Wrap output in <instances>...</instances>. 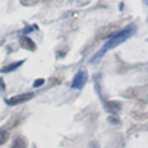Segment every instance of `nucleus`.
<instances>
[{"label":"nucleus","mask_w":148,"mask_h":148,"mask_svg":"<svg viewBox=\"0 0 148 148\" xmlns=\"http://www.w3.org/2000/svg\"><path fill=\"white\" fill-rule=\"evenodd\" d=\"M32 97H34V94H32V92L20 94V95L13 96L12 98L7 99V104H9V105H17V104H21V103H24V102L31 99Z\"/></svg>","instance_id":"nucleus-3"},{"label":"nucleus","mask_w":148,"mask_h":148,"mask_svg":"<svg viewBox=\"0 0 148 148\" xmlns=\"http://www.w3.org/2000/svg\"><path fill=\"white\" fill-rule=\"evenodd\" d=\"M0 86H1V88H2V89L5 88V87H3V83H2V80H1V79H0Z\"/></svg>","instance_id":"nucleus-10"},{"label":"nucleus","mask_w":148,"mask_h":148,"mask_svg":"<svg viewBox=\"0 0 148 148\" xmlns=\"http://www.w3.org/2000/svg\"><path fill=\"white\" fill-rule=\"evenodd\" d=\"M90 148H99V147H98V145H97V143L92 142V143H90Z\"/></svg>","instance_id":"nucleus-9"},{"label":"nucleus","mask_w":148,"mask_h":148,"mask_svg":"<svg viewBox=\"0 0 148 148\" xmlns=\"http://www.w3.org/2000/svg\"><path fill=\"white\" fill-rule=\"evenodd\" d=\"M23 62H24V60H20V61L12 62V64H9V65L2 67V68L0 69V72H1V73H10V72H14V71H15L16 68H18Z\"/></svg>","instance_id":"nucleus-5"},{"label":"nucleus","mask_w":148,"mask_h":148,"mask_svg":"<svg viewBox=\"0 0 148 148\" xmlns=\"http://www.w3.org/2000/svg\"><path fill=\"white\" fill-rule=\"evenodd\" d=\"M12 148H25V142H24V140L21 139V138L16 139V140L13 142Z\"/></svg>","instance_id":"nucleus-7"},{"label":"nucleus","mask_w":148,"mask_h":148,"mask_svg":"<svg viewBox=\"0 0 148 148\" xmlns=\"http://www.w3.org/2000/svg\"><path fill=\"white\" fill-rule=\"evenodd\" d=\"M43 84H44V79H38V80H36V81H35L34 87H35V88H37V87H40V86H43Z\"/></svg>","instance_id":"nucleus-8"},{"label":"nucleus","mask_w":148,"mask_h":148,"mask_svg":"<svg viewBox=\"0 0 148 148\" xmlns=\"http://www.w3.org/2000/svg\"><path fill=\"white\" fill-rule=\"evenodd\" d=\"M20 43H21V45L24 47V49H28V50H31V51H34L35 49H36V44L32 42V39L31 38H29L28 36H22L21 38H20Z\"/></svg>","instance_id":"nucleus-4"},{"label":"nucleus","mask_w":148,"mask_h":148,"mask_svg":"<svg viewBox=\"0 0 148 148\" xmlns=\"http://www.w3.org/2000/svg\"><path fill=\"white\" fill-rule=\"evenodd\" d=\"M105 108L110 112H117V111L120 110V104L117 103V102H109V103H106Z\"/></svg>","instance_id":"nucleus-6"},{"label":"nucleus","mask_w":148,"mask_h":148,"mask_svg":"<svg viewBox=\"0 0 148 148\" xmlns=\"http://www.w3.org/2000/svg\"><path fill=\"white\" fill-rule=\"evenodd\" d=\"M133 32H134V27H133V25H128L127 28H125V29H123V30H120V31L113 34L112 36H110V39H109V40L104 44V46L90 59V62L97 61L106 51H109V50H111V49L118 46V45L121 44V43H124L126 39H128V38L132 36Z\"/></svg>","instance_id":"nucleus-1"},{"label":"nucleus","mask_w":148,"mask_h":148,"mask_svg":"<svg viewBox=\"0 0 148 148\" xmlns=\"http://www.w3.org/2000/svg\"><path fill=\"white\" fill-rule=\"evenodd\" d=\"M87 79H88L87 71L86 69H80L75 74V76L73 77V81H72L71 87L74 88V89H81L84 86V83L87 82Z\"/></svg>","instance_id":"nucleus-2"}]
</instances>
